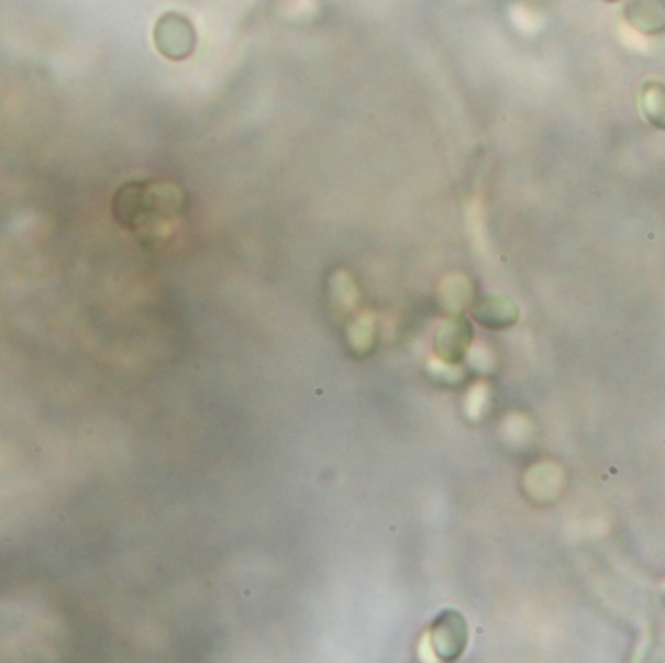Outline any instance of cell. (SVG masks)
I'll list each match as a JSON object with an SVG mask.
<instances>
[{
    "label": "cell",
    "mask_w": 665,
    "mask_h": 663,
    "mask_svg": "<svg viewBox=\"0 0 665 663\" xmlns=\"http://www.w3.org/2000/svg\"><path fill=\"white\" fill-rule=\"evenodd\" d=\"M641 108L650 125L665 131V85L646 82L641 92Z\"/></svg>",
    "instance_id": "5"
},
{
    "label": "cell",
    "mask_w": 665,
    "mask_h": 663,
    "mask_svg": "<svg viewBox=\"0 0 665 663\" xmlns=\"http://www.w3.org/2000/svg\"><path fill=\"white\" fill-rule=\"evenodd\" d=\"M113 207L121 226L152 235L181 209V194L168 184H126L119 189Z\"/></svg>",
    "instance_id": "1"
},
{
    "label": "cell",
    "mask_w": 665,
    "mask_h": 663,
    "mask_svg": "<svg viewBox=\"0 0 665 663\" xmlns=\"http://www.w3.org/2000/svg\"><path fill=\"white\" fill-rule=\"evenodd\" d=\"M475 318L489 328H506L518 320V308L500 296H485L475 306Z\"/></svg>",
    "instance_id": "4"
},
{
    "label": "cell",
    "mask_w": 665,
    "mask_h": 663,
    "mask_svg": "<svg viewBox=\"0 0 665 663\" xmlns=\"http://www.w3.org/2000/svg\"><path fill=\"white\" fill-rule=\"evenodd\" d=\"M465 329H467V325H465ZM450 333H457V343H462L465 344L467 343V339H464V341H462V339H459V333H462V329L457 328V325H452V328H450ZM450 346H447V349H455V335L452 336V341H450Z\"/></svg>",
    "instance_id": "6"
},
{
    "label": "cell",
    "mask_w": 665,
    "mask_h": 663,
    "mask_svg": "<svg viewBox=\"0 0 665 663\" xmlns=\"http://www.w3.org/2000/svg\"><path fill=\"white\" fill-rule=\"evenodd\" d=\"M606 2H617V0H606Z\"/></svg>",
    "instance_id": "7"
},
{
    "label": "cell",
    "mask_w": 665,
    "mask_h": 663,
    "mask_svg": "<svg viewBox=\"0 0 665 663\" xmlns=\"http://www.w3.org/2000/svg\"><path fill=\"white\" fill-rule=\"evenodd\" d=\"M465 639H467V632H465V625L459 615L447 611L446 615L440 617L434 627V644H436L440 658H444V660L457 658L464 650Z\"/></svg>",
    "instance_id": "3"
},
{
    "label": "cell",
    "mask_w": 665,
    "mask_h": 663,
    "mask_svg": "<svg viewBox=\"0 0 665 663\" xmlns=\"http://www.w3.org/2000/svg\"><path fill=\"white\" fill-rule=\"evenodd\" d=\"M624 20L641 34L656 37L665 34V0H629Z\"/></svg>",
    "instance_id": "2"
}]
</instances>
